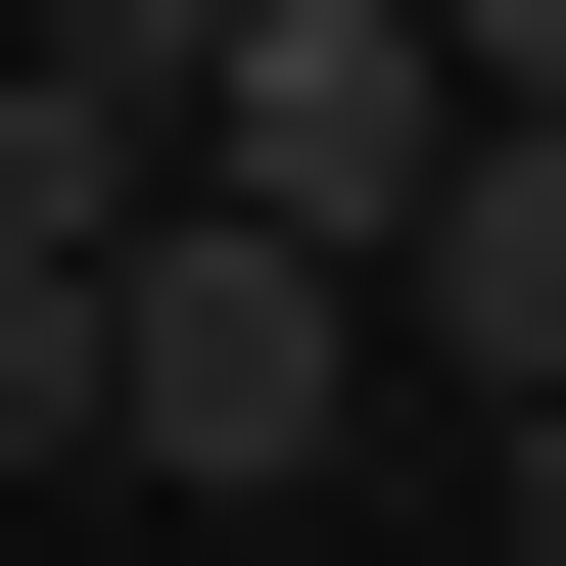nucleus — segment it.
<instances>
[{
	"instance_id": "f257e3e1",
	"label": "nucleus",
	"mask_w": 566,
	"mask_h": 566,
	"mask_svg": "<svg viewBox=\"0 0 566 566\" xmlns=\"http://www.w3.org/2000/svg\"><path fill=\"white\" fill-rule=\"evenodd\" d=\"M331 424H378V283H283V237H189V189H142V237H95V472H189V520H237V472H331Z\"/></svg>"
},
{
	"instance_id": "f03ea898",
	"label": "nucleus",
	"mask_w": 566,
	"mask_h": 566,
	"mask_svg": "<svg viewBox=\"0 0 566 566\" xmlns=\"http://www.w3.org/2000/svg\"><path fill=\"white\" fill-rule=\"evenodd\" d=\"M424 142H472V95H424V0H237L142 189H189V237H283V283H378V237H424Z\"/></svg>"
},
{
	"instance_id": "7ed1b4c3",
	"label": "nucleus",
	"mask_w": 566,
	"mask_h": 566,
	"mask_svg": "<svg viewBox=\"0 0 566 566\" xmlns=\"http://www.w3.org/2000/svg\"><path fill=\"white\" fill-rule=\"evenodd\" d=\"M378 331L472 424H566V142H424V237H378Z\"/></svg>"
},
{
	"instance_id": "20e7f679",
	"label": "nucleus",
	"mask_w": 566,
	"mask_h": 566,
	"mask_svg": "<svg viewBox=\"0 0 566 566\" xmlns=\"http://www.w3.org/2000/svg\"><path fill=\"white\" fill-rule=\"evenodd\" d=\"M0 472H95V283H0Z\"/></svg>"
},
{
	"instance_id": "39448f33",
	"label": "nucleus",
	"mask_w": 566,
	"mask_h": 566,
	"mask_svg": "<svg viewBox=\"0 0 566 566\" xmlns=\"http://www.w3.org/2000/svg\"><path fill=\"white\" fill-rule=\"evenodd\" d=\"M424 95H472V142H566V0H424Z\"/></svg>"
}]
</instances>
